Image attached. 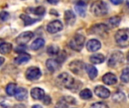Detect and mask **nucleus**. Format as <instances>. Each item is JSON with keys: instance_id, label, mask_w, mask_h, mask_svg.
<instances>
[{"instance_id": "nucleus-1", "label": "nucleus", "mask_w": 129, "mask_h": 108, "mask_svg": "<svg viewBox=\"0 0 129 108\" xmlns=\"http://www.w3.org/2000/svg\"><path fill=\"white\" fill-rule=\"evenodd\" d=\"M115 40L120 47H129V29H119L115 35Z\"/></svg>"}, {"instance_id": "nucleus-2", "label": "nucleus", "mask_w": 129, "mask_h": 108, "mask_svg": "<svg viewBox=\"0 0 129 108\" xmlns=\"http://www.w3.org/2000/svg\"><path fill=\"white\" fill-rule=\"evenodd\" d=\"M90 10L95 16L101 17L108 13V6L105 2L102 0H98L91 4Z\"/></svg>"}, {"instance_id": "nucleus-3", "label": "nucleus", "mask_w": 129, "mask_h": 108, "mask_svg": "<svg viewBox=\"0 0 129 108\" xmlns=\"http://www.w3.org/2000/svg\"><path fill=\"white\" fill-rule=\"evenodd\" d=\"M57 83L62 87L73 89L75 85V80L69 74L63 72L57 77Z\"/></svg>"}, {"instance_id": "nucleus-4", "label": "nucleus", "mask_w": 129, "mask_h": 108, "mask_svg": "<svg viewBox=\"0 0 129 108\" xmlns=\"http://www.w3.org/2000/svg\"><path fill=\"white\" fill-rule=\"evenodd\" d=\"M85 41V36L81 34H76L70 41V47L71 49L76 51H80L84 46Z\"/></svg>"}, {"instance_id": "nucleus-5", "label": "nucleus", "mask_w": 129, "mask_h": 108, "mask_svg": "<svg viewBox=\"0 0 129 108\" xmlns=\"http://www.w3.org/2000/svg\"><path fill=\"white\" fill-rule=\"evenodd\" d=\"M123 61H124L123 53L120 51H116L111 54L107 64L110 67L115 68L121 65L123 62Z\"/></svg>"}, {"instance_id": "nucleus-6", "label": "nucleus", "mask_w": 129, "mask_h": 108, "mask_svg": "<svg viewBox=\"0 0 129 108\" xmlns=\"http://www.w3.org/2000/svg\"><path fill=\"white\" fill-rule=\"evenodd\" d=\"M26 78L29 80H38L42 76L41 70L38 67H29L27 68L26 74H25Z\"/></svg>"}, {"instance_id": "nucleus-7", "label": "nucleus", "mask_w": 129, "mask_h": 108, "mask_svg": "<svg viewBox=\"0 0 129 108\" xmlns=\"http://www.w3.org/2000/svg\"><path fill=\"white\" fill-rule=\"evenodd\" d=\"M63 28V26L61 23V21L58 20H53L51 22H50L46 27L47 31L51 33V34H55L57 32H60Z\"/></svg>"}, {"instance_id": "nucleus-8", "label": "nucleus", "mask_w": 129, "mask_h": 108, "mask_svg": "<svg viewBox=\"0 0 129 108\" xmlns=\"http://www.w3.org/2000/svg\"><path fill=\"white\" fill-rule=\"evenodd\" d=\"M33 36L34 34L32 32L27 31V32H22L17 37L16 42L20 45H25L33 38Z\"/></svg>"}, {"instance_id": "nucleus-9", "label": "nucleus", "mask_w": 129, "mask_h": 108, "mask_svg": "<svg viewBox=\"0 0 129 108\" xmlns=\"http://www.w3.org/2000/svg\"><path fill=\"white\" fill-rule=\"evenodd\" d=\"M109 30V27L107 25L104 24V23H100V24H96L94 26H93L90 30L89 32L91 34H95V35H103L106 32H107V31Z\"/></svg>"}, {"instance_id": "nucleus-10", "label": "nucleus", "mask_w": 129, "mask_h": 108, "mask_svg": "<svg viewBox=\"0 0 129 108\" xmlns=\"http://www.w3.org/2000/svg\"><path fill=\"white\" fill-rule=\"evenodd\" d=\"M84 68H85V64L79 60L73 61L69 64L70 70L76 74H79L82 71Z\"/></svg>"}, {"instance_id": "nucleus-11", "label": "nucleus", "mask_w": 129, "mask_h": 108, "mask_svg": "<svg viewBox=\"0 0 129 108\" xmlns=\"http://www.w3.org/2000/svg\"><path fill=\"white\" fill-rule=\"evenodd\" d=\"M75 11L76 12L82 17H85L86 14V9H87V5L83 1H79L75 5Z\"/></svg>"}, {"instance_id": "nucleus-12", "label": "nucleus", "mask_w": 129, "mask_h": 108, "mask_svg": "<svg viewBox=\"0 0 129 108\" xmlns=\"http://www.w3.org/2000/svg\"><path fill=\"white\" fill-rule=\"evenodd\" d=\"M94 93L101 98H107L110 95V92L108 89L103 86H98L94 89Z\"/></svg>"}, {"instance_id": "nucleus-13", "label": "nucleus", "mask_w": 129, "mask_h": 108, "mask_svg": "<svg viewBox=\"0 0 129 108\" xmlns=\"http://www.w3.org/2000/svg\"><path fill=\"white\" fill-rule=\"evenodd\" d=\"M86 47L89 52H96L101 49V44L97 39H91L87 42Z\"/></svg>"}, {"instance_id": "nucleus-14", "label": "nucleus", "mask_w": 129, "mask_h": 108, "mask_svg": "<svg viewBox=\"0 0 129 108\" xmlns=\"http://www.w3.org/2000/svg\"><path fill=\"white\" fill-rule=\"evenodd\" d=\"M76 14L71 10H67L64 12V20L68 25H73L76 22Z\"/></svg>"}, {"instance_id": "nucleus-15", "label": "nucleus", "mask_w": 129, "mask_h": 108, "mask_svg": "<svg viewBox=\"0 0 129 108\" xmlns=\"http://www.w3.org/2000/svg\"><path fill=\"white\" fill-rule=\"evenodd\" d=\"M30 59H31L30 55L23 52V53H19V55L14 59V62L17 65H21V64L26 63L27 62L30 60Z\"/></svg>"}, {"instance_id": "nucleus-16", "label": "nucleus", "mask_w": 129, "mask_h": 108, "mask_svg": "<svg viewBox=\"0 0 129 108\" xmlns=\"http://www.w3.org/2000/svg\"><path fill=\"white\" fill-rule=\"evenodd\" d=\"M31 96L35 100H42L45 96V92L42 89L36 87L31 90Z\"/></svg>"}, {"instance_id": "nucleus-17", "label": "nucleus", "mask_w": 129, "mask_h": 108, "mask_svg": "<svg viewBox=\"0 0 129 108\" xmlns=\"http://www.w3.org/2000/svg\"><path fill=\"white\" fill-rule=\"evenodd\" d=\"M103 82L107 85H113L117 83V77L112 73H107L103 77Z\"/></svg>"}, {"instance_id": "nucleus-18", "label": "nucleus", "mask_w": 129, "mask_h": 108, "mask_svg": "<svg viewBox=\"0 0 129 108\" xmlns=\"http://www.w3.org/2000/svg\"><path fill=\"white\" fill-rule=\"evenodd\" d=\"M20 18L23 21V23H24V26H28L33 25L35 23H36V22L39 21L38 19L32 18V17H30L29 15L25 14H20Z\"/></svg>"}, {"instance_id": "nucleus-19", "label": "nucleus", "mask_w": 129, "mask_h": 108, "mask_svg": "<svg viewBox=\"0 0 129 108\" xmlns=\"http://www.w3.org/2000/svg\"><path fill=\"white\" fill-rule=\"evenodd\" d=\"M59 65L60 64L55 59H49L46 61V67L51 72H54L55 71H57L59 68Z\"/></svg>"}, {"instance_id": "nucleus-20", "label": "nucleus", "mask_w": 129, "mask_h": 108, "mask_svg": "<svg viewBox=\"0 0 129 108\" xmlns=\"http://www.w3.org/2000/svg\"><path fill=\"white\" fill-rule=\"evenodd\" d=\"M15 98L17 101H23L27 98V91L23 88H18L15 92Z\"/></svg>"}, {"instance_id": "nucleus-21", "label": "nucleus", "mask_w": 129, "mask_h": 108, "mask_svg": "<svg viewBox=\"0 0 129 108\" xmlns=\"http://www.w3.org/2000/svg\"><path fill=\"white\" fill-rule=\"evenodd\" d=\"M28 10L29 11V13H32L37 16H43L46 12L45 8L42 5H39L36 8H28Z\"/></svg>"}, {"instance_id": "nucleus-22", "label": "nucleus", "mask_w": 129, "mask_h": 108, "mask_svg": "<svg viewBox=\"0 0 129 108\" xmlns=\"http://www.w3.org/2000/svg\"><path fill=\"white\" fill-rule=\"evenodd\" d=\"M85 70H86L90 79L93 80L98 76V70L94 66H93L91 65H86L85 66Z\"/></svg>"}, {"instance_id": "nucleus-23", "label": "nucleus", "mask_w": 129, "mask_h": 108, "mask_svg": "<svg viewBox=\"0 0 129 108\" xmlns=\"http://www.w3.org/2000/svg\"><path fill=\"white\" fill-rule=\"evenodd\" d=\"M105 57L103 54L101 53H96L90 57V61L93 64H101L104 62Z\"/></svg>"}, {"instance_id": "nucleus-24", "label": "nucleus", "mask_w": 129, "mask_h": 108, "mask_svg": "<svg viewBox=\"0 0 129 108\" xmlns=\"http://www.w3.org/2000/svg\"><path fill=\"white\" fill-rule=\"evenodd\" d=\"M12 50V44L8 42H3L0 44V53L3 55L8 54Z\"/></svg>"}, {"instance_id": "nucleus-25", "label": "nucleus", "mask_w": 129, "mask_h": 108, "mask_svg": "<svg viewBox=\"0 0 129 108\" xmlns=\"http://www.w3.org/2000/svg\"><path fill=\"white\" fill-rule=\"evenodd\" d=\"M45 40L42 39V38H37L30 45V48L33 50H39L40 48H42V47H44L45 45Z\"/></svg>"}, {"instance_id": "nucleus-26", "label": "nucleus", "mask_w": 129, "mask_h": 108, "mask_svg": "<svg viewBox=\"0 0 129 108\" xmlns=\"http://www.w3.org/2000/svg\"><path fill=\"white\" fill-rule=\"evenodd\" d=\"M17 89V86L15 83H9L8 84V86H6V93L11 96V95H15V92Z\"/></svg>"}, {"instance_id": "nucleus-27", "label": "nucleus", "mask_w": 129, "mask_h": 108, "mask_svg": "<svg viewBox=\"0 0 129 108\" xmlns=\"http://www.w3.org/2000/svg\"><path fill=\"white\" fill-rule=\"evenodd\" d=\"M120 22H121V18L118 16H114L113 17H110L108 21L109 25L112 28H115V27L118 26L119 25Z\"/></svg>"}, {"instance_id": "nucleus-28", "label": "nucleus", "mask_w": 129, "mask_h": 108, "mask_svg": "<svg viewBox=\"0 0 129 108\" xmlns=\"http://www.w3.org/2000/svg\"><path fill=\"white\" fill-rule=\"evenodd\" d=\"M79 96L81 98L84 99V100H88L91 98L92 97V92H91L90 89H85L83 90H82L79 93Z\"/></svg>"}, {"instance_id": "nucleus-29", "label": "nucleus", "mask_w": 129, "mask_h": 108, "mask_svg": "<svg viewBox=\"0 0 129 108\" xmlns=\"http://www.w3.org/2000/svg\"><path fill=\"white\" fill-rule=\"evenodd\" d=\"M59 52H60L59 47L57 46H56V45H50L47 48V53L50 56L57 55L59 53Z\"/></svg>"}, {"instance_id": "nucleus-30", "label": "nucleus", "mask_w": 129, "mask_h": 108, "mask_svg": "<svg viewBox=\"0 0 129 108\" xmlns=\"http://www.w3.org/2000/svg\"><path fill=\"white\" fill-rule=\"evenodd\" d=\"M113 100L115 102H121L125 100V94L122 92H117L113 95Z\"/></svg>"}, {"instance_id": "nucleus-31", "label": "nucleus", "mask_w": 129, "mask_h": 108, "mask_svg": "<svg viewBox=\"0 0 129 108\" xmlns=\"http://www.w3.org/2000/svg\"><path fill=\"white\" fill-rule=\"evenodd\" d=\"M121 80L124 83H129V68H125L121 74Z\"/></svg>"}, {"instance_id": "nucleus-32", "label": "nucleus", "mask_w": 129, "mask_h": 108, "mask_svg": "<svg viewBox=\"0 0 129 108\" xmlns=\"http://www.w3.org/2000/svg\"><path fill=\"white\" fill-rule=\"evenodd\" d=\"M66 58H67V53H66L64 51H61L60 53L59 52L57 59L56 60L57 61V62H58L59 64H60V63H62V62H63L65 61Z\"/></svg>"}, {"instance_id": "nucleus-33", "label": "nucleus", "mask_w": 129, "mask_h": 108, "mask_svg": "<svg viewBox=\"0 0 129 108\" xmlns=\"http://www.w3.org/2000/svg\"><path fill=\"white\" fill-rule=\"evenodd\" d=\"M10 17V14L8 11L0 12V20L2 21H7Z\"/></svg>"}, {"instance_id": "nucleus-34", "label": "nucleus", "mask_w": 129, "mask_h": 108, "mask_svg": "<svg viewBox=\"0 0 129 108\" xmlns=\"http://www.w3.org/2000/svg\"><path fill=\"white\" fill-rule=\"evenodd\" d=\"M90 108H109V107L103 102H97L92 104Z\"/></svg>"}, {"instance_id": "nucleus-35", "label": "nucleus", "mask_w": 129, "mask_h": 108, "mask_svg": "<svg viewBox=\"0 0 129 108\" xmlns=\"http://www.w3.org/2000/svg\"><path fill=\"white\" fill-rule=\"evenodd\" d=\"M67 101L64 99V98H63L57 104L56 108H67Z\"/></svg>"}, {"instance_id": "nucleus-36", "label": "nucleus", "mask_w": 129, "mask_h": 108, "mask_svg": "<svg viewBox=\"0 0 129 108\" xmlns=\"http://www.w3.org/2000/svg\"><path fill=\"white\" fill-rule=\"evenodd\" d=\"M42 100L43 104L45 105H49L51 103V97L49 95H45L44 98Z\"/></svg>"}, {"instance_id": "nucleus-37", "label": "nucleus", "mask_w": 129, "mask_h": 108, "mask_svg": "<svg viewBox=\"0 0 129 108\" xmlns=\"http://www.w3.org/2000/svg\"><path fill=\"white\" fill-rule=\"evenodd\" d=\"M25 50H26V47H25L24 45H20L19 47H17L15 49V52H17V53H23Z\"/></svg>"}, {"instance_id": "nucleus-38", "label": "nucleus", "mask_w": 129, "mask_h": 108, "mask_svg": "<svg viewBox=\"0 0 129 108\" xmlns=\"http://www.w3.org/2000/svg\"><path fill=\"white\" fill-rule=\"evenodd\" d=\"M113 5H120L123 2L124 0H110Z\"/></svg>"}, {"instance_id": "nucleus-39", "label": "nucleus", "mask_w": 129, "mask_h": 108, "mask_svg": "<svg viewBox=\"0 0 129 108\" xmlns=\"http://www.w3.org/2000/svg\"><path fill=\"white\" fill-rule=\"evenodd\" d=\"M47 2L49 3V4H51V5H56L58 3L59 0H47Z\"/></svg>"}, {"instance_id": "nucleus-40", "label": "nucleus", "mask_w": 129, "mask_h": 108, "mask_svg": "<svg viewBox=\"0 0 129 108\" xmlns=\"http://www.w3.org/2000/svg\"><path fill=\"white\" fill-rule=\"evenodd\" d=\"M0 108H11L7 104H5L3 103H0Z\"/></svg>"}, {"instance_id": "nucleus-41", "label": "nucleus", "mask_w": 129, "mask_h": 108, "mask_svg": "<svg viewBox=\"0 0 129 108\" xmlns=\"http://www.w3.org/2000/svg\"><path fill=\"white\" fill-rule=\"evenodd\" d=\"M50 14H54V15H56V16H58V14L57 13V11H55V10H54V9H51V10L50 11Z\"/></svg>"}, {"instance_id": "nucleus-42", "label": "nucleus", "mask_w": 129, "mask_h": 108, "mask_svg": "<svg viewBox=\"0 0 129 108\" xmlns=\"http://www.w3.org/2000/svg\"><path fill=\"white\" fill-rule=\"evenodd\" d=\"M5 62V59L3 57H0V65H2Z\"/></svg>"}, {"instance_id": "nucleus-43", "label": "nucleus", "mask_w": 129, "mask_h": 108, "mask_svg": "<svg viewBox=\"0 0 129 108\" xmlns=\"http://www.w3.org/2000/svg\"><path fill=\"white\" fill-rule=\"evenodd\" d=\"M32 108H42V107L40 105H34Z\"/></svg>"}, {"instance_id": "nucleus-44", "label": "nucleus", "mask_w": 129, "mask_h": 108, "mask_svg": "<svg viewBox=\"0 0 129 108\" xmlns=\"http://www.w3.org/2000/svg\"><path fill=\"white\" fill-rule=\"evenodd\" d=\"M126 2H127V5L128 6L129 8V0H126Z\"/></svg>"}, {"instance_id": "nucleus-45", "label": "nucleus", "mask_w": 129, "mask_h": 108, "mask_svg": "<svg viewBox=\"0 0 129 108\" xmlns=\"http://www.w3.org/2000/svg\"><path fill=\"white\" fill-rule=\"evenodd\" d=\"M128 61L129 62V53H128Z\"/></svg>"}, {"instance_id": "nucleus-46", "label": "nucleus", "mask_w": 129, "mask_h": 108, "mask_svg": "<svg viewBox=\"0 0 129 108\" xmlns=\"http://www.w3.org/2000/svg\"><path fill=\"white\" fill-rule=\"evenodd\" d=\"M21 1H26V0H21Z\"/></svg>"}]
</instances>
